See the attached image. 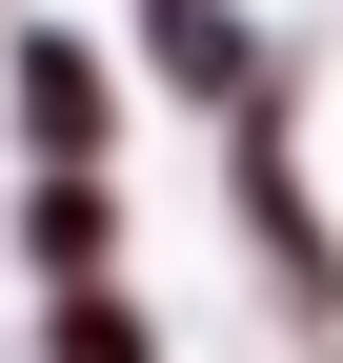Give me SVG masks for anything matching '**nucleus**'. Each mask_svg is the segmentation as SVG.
<instances>
[{
	"instance_id": "2",
	"label": "nucleus",
	"mask_w": 343,
	"mask_h": 363,
	"mask_svg": "<svg viewBox=\"0 0 343 363\" xmlns=\"http://www.w3.org/2000/svg\"><path fill=\"white\" fill-rule=\"evenodd\" d=\"M61 363H142V303H101V283H81V303H61Z\"/></svg>"
},
{
	"instance_id": "1",
	"label": "nucleus",
	"mask_w": 343,
	"mask_h": 363,
	"mask_svg": "<svg viewBox=\"0 0 343 363\" xmlns=\"http://www.w3.org/2000/svg\"><path fill=\"white\" fill-rule=\"evenodd\" d=\"M142 81H182V101H263V40H242V0H142Z\"/></svg>"
}]
</instances>
